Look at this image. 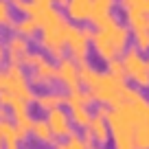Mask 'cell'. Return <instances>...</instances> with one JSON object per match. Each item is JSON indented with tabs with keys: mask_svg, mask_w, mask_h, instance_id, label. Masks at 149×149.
<instances>
[{
	"mask_svg": "<svg viewBox=\"0 0 149 149\" xmlns=\"http://www.w3.org/2000/svg\"><path fill=\"white\" fill-rule=\"evenodd\" d=\"M123 2H125L127 9H140V11H145V13H149L147 0H123Z\"/></svg>",
	"mask_w": 149,
	"mask_h": 149,
	"instance_id": "5b68a950",
	"label": "cell"
},
{
	"mask_svg": "<svg viewBox=\"0 0 149 149\" xmlns=\"http://www.w3.org/2000/svg\"><path fill=\"white\" fill-rule=\"evenodd\" d=\"M15 29H18L20 33H26V35H31V33L37 29V22H35L33 18H24V20H20V22L15 24Z\"/></svg>",
	"mask_w": 149,
	"mask_h": 149,
	"instance_id": "3957f363",
	"label": "cell"
},
{
	"mask_svg": "<svg viewBox=\"0 0 149 149\" xmlns=\"http://www.w3.org/2000/svg\"><path fill=\"white\" fill-rule=\"evenodd\" d=\"M11 22V7L7 0H0V24H9Z\"/></svg>",
	"mask_w": 149,
	"mask_h": 149,
	"instance_id": "277c9868",
	"label": "cell"
},
{
	"mask_svg": "<svg viewBox=\"0 0 149 149\" xmlns=\"http://www.w3.org/2000/svg\"><path fill=\"white\" fill-rule=\"evenodd\" d=\"M55 2H57V5H61V7H66V5H68V0H55Z\"/></svg>",
	"mask_w": 149,
	"mask_h": 149,
	"instance_id": "8992f818",
	"label": "cell"
},
{
	"mask_svg": "<svg viewBox=\"0 0 149 149\" xmlns=\"http://www.w3.org/2000/svg\"><path fill=\"white\" fill-rule=\"evenodd\" d=\"M112 5H114V0H92V15L90 18L97 24H101L105 18H110Z\"/></svg>",
	"mask_w": 149,
	"mask_h": 149,
	"instance_id": "7a4b0ae2",
	"label": "cell"
},
{
	"mask_svg": "<svg viewBox=\"0 0 149 149\" xmlns=\"http://www.w3.org/2000/svg\"><path fill=\"white\" fill-rule=\"evenodd\" d=\"M66 9L74 20H86L92 15V0H68Z\"/></svg>",
	"mask_w": 149,
	"mask_h": 149,
	"instance_id": "6da1fadb",
	"label": "cell"
},
{
	"mask_svg": "<svg viewBox=\"0 0 149 149\" xmlns=\"http://www.w3.org/2000/svg\"><path fill=\"white\" fill-rule=\"evenodd\" d=\"M147 5H149V0H147Z\"/></svg>",
	"mask_w": 149,
	"mask_h": 149,
	"instance_id": "52a82bcc",
	"label": "cell"
}]
</instances>
